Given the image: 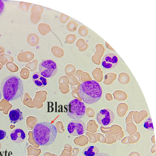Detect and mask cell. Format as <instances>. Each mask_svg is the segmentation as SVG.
Returning a JSON list of instances; mask_svg holds the SVG:
<instances>
[{"mask_svg": "<svg viewBox=\"0 0 156 156\" xmlns=\"http://www.w3.org/2000/svg\"><path fill=\"white\" fill-rule=\"evenodd\" d=\"M32 77L34 84L37 87H44L48 84L47 79L42 76L38 72L34 73L32 75Z\"/></svg>", "mask_w": 156, "mask_h": 156, "instance_id": "cell-10", "label": "cell"}, {"mask_svg": "<svg viewBox=\"0 0 156 156\" xmlns=\"http://www.w3.org/2000/svg\"><path fill=\"white\" fill-rule=\"evenodd\" d=\"M144 127L145 129L149 131H154V128L151 117L148 118L145 121Z\"/></svg>", "mask_w": 156, "mask_h": 156, "instance_id": "cell-18", "label": "cell"}, {"mask_svg": "<svg viewBox=\"0 0 156 156\" xmlns=\"http://www.w3.org/2000/svg\"><path fill=\"white\" fill-rule=\"evenodd\" d=\"M77 37L74 34H69L67 35L65 38L66 42L69 44H72L76 41Z\"/></svg>", "mask_w": 156, "mask_h": 156, "instance_id": "cell-19", "label": "cell"}, {"mask_svg": "<svg viewBox=\"0 0 156 156\" xmlns=\"http://www.w3.org/2000/svg\"><path fill=\"white\" fill-rule=\"evenodd\" d=\"M67 130L69 133L73 136H81L86 132V126L81 119L71 120L68 125Z\"/></svg>", "mask_w": 156, "mask_h": 156, "instance_id": "cell-6", "label": "cell"}, {"mask_svg": "<svg viewBox=\"0 0 156 156\" xmlns=\"http://www.w3.org/2000/svg\"><path fill=\"white\" fill-rule=\"evenodd\" d=\"M58 134L55 126L49 122H44L37 123L33 130L34 139L37 144L46 146L53 144Z\"/></svg>", "mask_w": 156, "mask_h": 156, "instance_id": "cell-1", "label": "cell"}, {"mask_svg": "<svg viewBox=\"0 0 156 156\" xmlns=\"http://www.w3.org/2000/svg\"><path fill=\"white\" fill-rule=\"evenodd\" d=\"M86 44V43L84 39L80 38L78 39L76 43V45L78 49L84 47Z\"/></svg>", "mask_w": 156, "mask_h": 156, "instance_id": "cell-21", "label": "cell"}, {"mask_svg": "<svg viewBox=\"0 0 156 156\" xmlns=\"http://www.w3.org/2000/svg\"><path fill=\"white\" fill-rule=\"evenodd\" d=\"M39 72L43 76L50 78L55 76L58 71V66L56 63L51 59L43 60L39 66Z\"/></svg>", "mask_w": 156, "mask_h": 156, "instance_id": "cell-5", "label": "cell"}, {"mask_svg": "<svg viewBox=\"0 0 156 156\" xmlns=\"http://www.w3.org/2000/svg\"><path fill=\"white\" fill-rule=\"evenodd\" d=\"M105 45L107 47V48L113 51H115L113 49V48L106 42H105Z\"/></svg>", "mask_w": 156, "mask_h": 156, "instance_id": "cell-28", "label": "cell"}, {"mask_svg": "<svg viewBox=\"0 0 156 156\" xmlns=\"http://www.w3.org/2000/svg\"><path fill=\"white\" fill-rule=\"evenodd\" d=\"M115 115L113 112L108 108H104L100 110L97 114L96 119L101 125L107 126L114 121Z\"/></svg>", "mask_w": 156, "mask_h": 156, "instance_id": "cell-7", "label": "cell"}, {"mask_svg": "<svg viewBox=\"0 0 156 156\" xmlns=\"http://www.w3.org/2000/svg\"><path fill=\"white\" fill-rule=\"evenodd\" d=\"M1 90L4 98L10 101L20 98L24 90L23 83L19 76L12 75L4 78L1 84Z\"/></svg>", "mask_w": 156, "mask_h": 156, "instance_id": "cell-2", "label": "cell"}, {"mask_svg": "<svg viewBox=\"0 0 156 156\" xmlns=\"http://www.w3.org/2000/svg\"><path fill=\"white\" fill-rule=\"evenodd\" d=\"M99 152L98 147L94 146H89L86 147L83 151L84 156H95Z\"/></svg>", "mask_w": 156, "mask_h": 156, "instance_id": "cell-13", "label": "cell"}, {"mask_svg": "<svg viewBox=\"0 0 156 156\" xmlns=\"http://www.w3.org/2000/svg\"><path fill=\"white\" fill-rule=\"evenodd\" d=\"M5 4L4 2L0 0V16L1 15L5 9Z\"/></svg>", "mask_w": 156, "mask_h": 156, "instance_id": "cell-25", "label": "cell"}, {"mask_svg": "<svg viewBox=\"0 0 156 156\" xmlns=\"http://www.w3.org/2000/svg\"><path fill=\"white\" fill-rule=\"evenodd\" d=\"M95 156H111L110 154H108L103 153V152H101L99 153L97 155H95Z\"/></svg>", "mask_w": 156, "mask_h": 156, "instance_id": "cell-27", "label": "cell"}, {"mask_svg": "<svg viewBox=\"0 0 156 156\" xmlns=\"http://www.w3.org/2000/svg\"><path fill=\"white\" fill-rule=\"evenodd\" d=\"M78 33L81 36L85 37L87 36L88 34V30L84 26H81L78 29Z\"/></svg>", "mask_w": 156, "mask_h": 156, "instance_id": "cell-20", "label": "cell"}, {"mask_svg": "<svg viewBox=\"0 0 156 156\" xmlns=\"http://www.w3.org/2000/svg\"><path fill=\"white\" fill-rule=\"evenodd\" d=\"M9 117L10 122L14 124L21 122L23 119V113L18 108L11 110L9 113Z\"/></svg>", "mask_w": 156, "mask_h": 156, "instance_id": "cell-11", "label": "cell"}, {"mask_svg": "<svg viewBox=\"0 0 156 156\" xmlns=\"http://www.w3.org/2000/svg\"><path fill=\"white\" fill-rule=\"evenodd\" d=\"M51 53L55 57L61 58L63 57L65 55L64 50L60 47L54 46L52 47L51 49Z\"/></svg>", "mask_w": 156, "mask_h": 156, "instance_id": "cell-15", "label": "cell"}, {"mask_svg": "<svg viewBox=\"0 0 156 156\" xmlns=\"http://www.w3.org/2000/svg\"><path fill=\"white\" fill-rule=\"evenodd\" d=\"M6 136V132L3 130L0 129V140L4 139Z\"/></svg>", "mask_w": 156, "mask_h": 156, "instance_id": "cell-24", "label": "cell"}, {"mask_svg": "<svg viewBox=\"0 0 156 156\" xmlns=\"http://www.w3.org/2000/svg\"><path fill=\"white\" fill-rule=\"evenodd\" d=\"M96 52L97 53L101 54H104L105 51V49L103 45L101 44H97L95 47Z\"/></svg>", "mask_w": 156, "mask_h": 156, "instance_id": "cell-22", "label": "cell"}, {"mask_svg": "<svg viewBox=\"0 0 156 156\" xmlns=\"http://www.w3.org/2000/svg\"><path fill=\"white\" fill-rule=\"evenodd\" d=\"M33 11L32 21L34 23L36 24L41 20L44 8L41 5H35L33 8Z\"/></svg>", "mask_w": 156, "mask_h": 156, "instance_id": "cell-12", "label": "cell"}, {"mask_svg": "<svg viewBox=\"0 0 156 156\" xmlns=\"http://www.w3.org/2000/svg\"><path fill=\"white\" fill-rule=\"evenodd\" d=\"M88 48V45L87 43H86V45L84 47H83L82 48H79L78 49V50H79L80 51L82 52H84L87 50V49Z\"/></svg>", "mask_w": 156, "mask_h": 156, "instance_id": "cell-26", "label": "cell"}, {"mask_svg": "<svg viewBox=\"0 0 156 156\" xmlns=\"http://www.w3.org/2000/svg\"><path fill=\"white\" fill-rule=\"evenodd\" d=\"M50 26L48 24L41 23L38 26V30L39 33L43 36H45L51 31Z\"/></svg>", "mask_w": 156, "mask_h": 156, "instance_id": "cell-14", "label": "cell"}, {"mask_svg": "<svg viewBox=\"0 0 156 156\" xmlns=\"http://www.w3.org/2000/svg\"><path fill=\"white\" fill-rule=\"evenodd\" d=\"M2 91H1V88H0V100H1L2 98Z\"/></svg>", "mask_w": 156, "mask_h": 156, "instance_id": "cell-29", "label": "cell"}, {"mask_svg": "<svg viewBox=\"0 0 156 156\" xmlns=\"http://www.w3.org/2000/svg\"><path fill=\"white\" fill-rule=\"evenodd\" d=\"M119 62V59L118 56L113 54H108L103 58L101 64L103 69L109 70L115 68Z\"/></svg>", "mask_w": 156, "mask_h": 156, "instance_id": "cell-8", "label": "cell"}, {"mask_svg": "<svg viewBox=\"0 0 156 156\" xmlns=\"http://www.w3.org/2000/svg\"><path fill=\"white\" fill-rule=\"evenodd\" d=\"M78 24L75 20H72L69 21L66 25L67 30L70 32H75L77 29Z\"/></svg>", "mask_w": 156, "mask_h": 156, "instance_id": "cell-17", "label": "cell"}, {"mask_svg": "<svg viewBox=\"0 0 156 156\" xmlns=\"http://www.w3.org/2000/svg\"><path fill=\"white\" fill-rule=\"evenodd\" d=\"M70 17L63 13H61L60 16V21L62 23H66L69 20Z\"/></svg>", "mask_w": 156, "mask_h": 156, "instance_id": "cell-23", "label": "cell"}, {"mask_svg": "<svg viewBox=\"0 0 156 156\" xmlns=\"http://www.w3.org/2000/svg\"><path fill=\"white\" fill-rule=\"evenodd\" d=\"M86 112L84 103L77 99L71 101L67 106V114L73 120L81 119L85 116Z\"/></svg>", "mask_w": 156, "mask_h": 156, "instance_id": "cell-4", "label": "cell"}, {"mask_svg": "<svg viewBox=\"0 0 156 156\" xmlns=\"http://www.w3.org/2000/svg\"><path fill=\"white\" fill-rule=\"evenodd\" d=\"M10 137L12 140L16 144L22 143L26 138V134L21 129L16 128L13 130L10 133Z\"/></svg>", "mask_w": 156, "mask_h": 156, "instance_id": "cell-9", "label": "cell"}, {"mask_svg": "<svg viewBox=\"0 0 156 156\" xmlns=\"http://www.w3.org/2000/svg\"><path fill=\"white\" fill-rule=\"evenodd\" d=\"M78 92L84 102L92 105L100 100L102 90L98 83L94 80H88L81 84Z\"/></svg>", "mask_w": 156, "mask_h": 156, "instance_id": "cell-3", "label": "cell"}, {"mask_svg": "<svg viewBox=\"0 0 156 156\" xmlns=\"http://www.w3.org/2000/svg\"><path fill=\"white\" fill-rule=\"evenodd\" d=\"M40 41V37L35 34H32L29 37V42L32 46H34L37 45Z\"/></svg>", "mask_w": 156, "mask_h": 156, "instance_id": "cell-16", "label": "cell"}]
</instances>
